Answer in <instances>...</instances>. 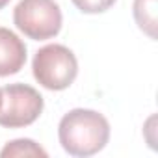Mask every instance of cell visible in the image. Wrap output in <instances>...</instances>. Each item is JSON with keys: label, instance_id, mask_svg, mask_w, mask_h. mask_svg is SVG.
Returning <instances> with one entry per match:
<instances>
[{"label": "cell", "instance_id": "9c48e42d", "mask_svg": "<svg viewBox=\"0 0 158 158\" xmlns=\"http://www.w3.org/2000/svg\"><path fill=\"white\" fill-rule=\"evenodd\" d=\"M10 4V0H0V10H2V8H6Z\"/></svg>", "mask_w": 158, "mask_h": 158}, {"label": "cell", "instance_id": "277c9868", "mask_svg": "<svg viewBox=\"0 0 158 158\" xmlns=\"http://www.w3.org/2000/svg\"><path fill=\"white\" fill-rule=\"evenodd\" d=\"M43 97L28 84H10L2 88L0 125L21 128L32 125L43 112Z\"/></svg>", "mask_w": 158, "mask_h": 158}, {"label": "cell", "instance_id": "7a4b0ae2", "mask_svg": "<svg viewBox=\"0 0 158 158\" xmlns=\"http://www.w3.org/2000/svg\"><path fill=\"white\" fill-rule=\"evenodd\" d=\"M32 71L43 88L50 91H61L74 82L78 74V61L71 48L54 43L35 52Z\"/></svg>", "mask_w": 158, "mask_h": 158}, {"label": "cell", "instance_id": "30bf717a", "mask_svg": "<svg viewBox=\"0 0 158 158\" xmlns=\"http://www.w3.org/2000/svg\"><path fill=\"white\" fill-rule=\"evenodd\" d=\"M0 104H2V89H0Z\"/></svg>", "mask_w": 158, "mask_h": 158}, {"label": "cell", "instance_id": "6da1fadb", "mask_svg": "<svg viewBox=\"0 0 158 158\" xmlns=\"http://www.w3.org/2000/svg\"><path fill=\"white\" fill-rule=\"evenodd\" d=\"M58 136L63 151L71 156H91L108 143L110 123L95 110L74 108L61 117Z\"/></svg>", "mask_w": 158, "mask_h": 158}, {"label": "cell", "instance_id": "ba28073f", "mask_svg": "<svg viewBox=\"0 0 158 158\" xmlns=\"http://www.w3.org/2000/svg\"><path fill=\"white\" fill-rule=\"evenodd\" d=\"M73 4L82 13H102L115 4V0H73Z\"/></svg>", "mask_w": 158, "mask_h": 158}, {"label": "cell", "instance_id": "52a82bcc", "mask_svg": "<svg viewBox=\"0 0 158 158\" xmlns=\"http://www.w3.org/2000/svg\"><path fill=\"white\" fill-rule=\"evenodd\" d=\"M2 158H17V156H47V151L37 145L34 139L28 138H21V139H13L10 143H6V147L0 151Z\"/></svg>", "mask_w": 158, "mask_h": 158}, {"label": "cell", "instance_id": "8992f818", "mask_svg": "<svg viewBox=\"0 0 158 158\" xmlns=\"http://www.w3.org/2000/svg\"><path fill=\"white\" fill-rule=\"evenodd\" d=\"M134 19L138 26L151 37L156 39V19H158V2L156 0H134Z\"/></svg>", "mask_w": 158, "mask_h": 158}, {"label": "cell", "instance_id": "5b68a950", "mask_svg": "<svg viewBox=\"0 0 158 158\" xmlns=\"http://www.w3.org/2000/svg\"><path fill=\"white\" fill-rule=\"evenodd\" d=\"M26 63V45L8 28L0 26V76L19 73Z\"/></svg>", "mask_w": 158, "mask_h": 158}, {"label": "cell", "instance_id": "3957f363", "mask_svg": "<svg viewBox=\"0 0 158 158\" xmlns=\"http://www.w3.org/2000/svg\"><path fill=\"white\" fill-rule=\"evenodd\" d=\"M61 21V10L54 0H21L13 11L15 26L34 41L58 35Z\"/></svg>", "mask_w": 158, "mask_h": 158}]
</instances>
